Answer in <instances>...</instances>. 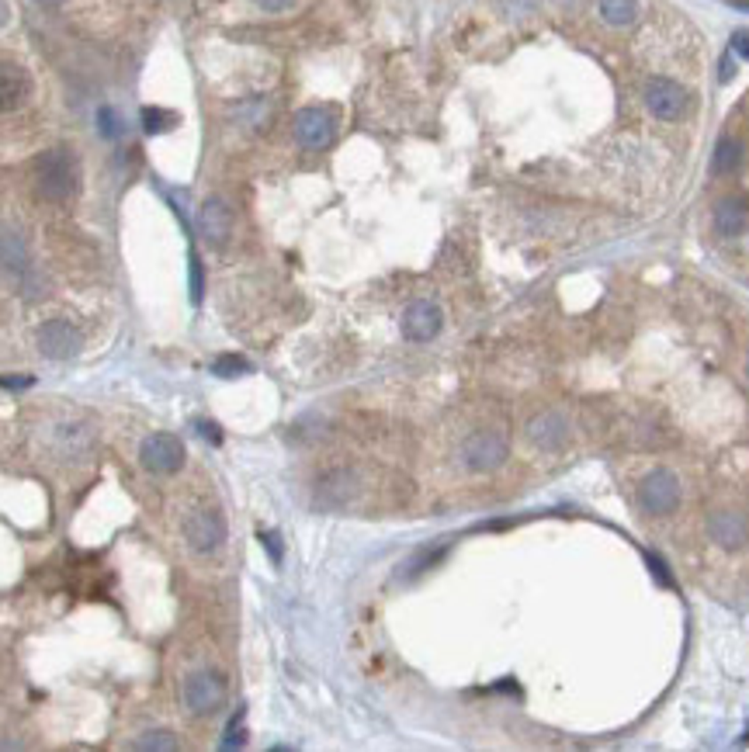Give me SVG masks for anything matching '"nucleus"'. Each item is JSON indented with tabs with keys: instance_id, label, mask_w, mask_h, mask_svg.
<instances>
[{
	"instance_id": "nucleus-1",
	"label": "nucleus",
	"mask_w": 749,
	"mask_h": 752,
	"mask_svg": "<svg viewBox=\"0 0 749 752\" xmlns=\"http://www.w3.org/2000/svg\"><path fill=\"white\" fill-rule=\"evenodd\" d=\"M36 187L45 202H70L80 187V163L67 146L45 149L36 160Z\"/></svg>"
},
{
	"instance_id": "nucleus-2",
	"label": "nucleus",
	"mask_w": 749,
	"mask_h": 752,
	"mask_svg": "<svg viewBox=\"0 0 749 752\" xmlns=\"http://www.w3.org/2000/svg\"><path fill=\"white\" fill-rule=\"evenodd\" d=\"M642 101L659 122H680L690 111V94L670 76H649L642 83Z\"/></svg>"
},
{
	"instance_id": "nucleus-3",
	"label": "nucleus",
	"mask_w": 749,
	"mask_h": 752,
	"mask_svg": "<svg viewBox=\"0 0 749 752\" xmlns=\"http://www.w3.org/2000/svg\"><path fill=\"white\" fill-rule=\"evenodd\" d=\"M462 462L468 471H497L506 462V437L493 427L472 430L462 440Z\"/></svg>"
},
{
	"instance_id": "nucleus-4",
	"label": "nucleus",
	"mask_w": 749,
	"mask_h": 752,
	"mask_svg": "<svg viewBox=\"0 0 749 752\" xmlns=\"http://www.w3.org/2000/svg\"><path fill=\"white\" fill-rule=\"evenodd\" d=\"M337 125H340V118H337L333 107L326 105L302 107L295 115V143L302 146V149L320 153V149H326V146L337 139Z\"/></svg>"
},
{
	"instance_id": "nucleus-5",
	"label": "nucleus",
	"mask_w": 749,
	"mask_h": 752,
	"mask_svg": "<svg viewBox=\"0 0 749 752\" xmlns=\"http://www.w3.org/2000/svg\"><path fill=\"white\" fill-rule=\"evenodd\" d=\"M226 704V680L215 669H198L184 680V708L191 715L209 717Z\"/></svg>"
},
{
	"instance_id": "nucleus-6",
	"label": "nucleus",
	"mask_w": 749,
	"mask_h": 752,
	"mask_svg": "<svg viewBox=\"0 0 749 752\" xmlns=\"http://www.w3.org/2000/svg\"><path fill=\"white\" fill-rule=\"evenodd\" d=\"M226 517L215 510V506H202V510H195L187 520H184V541H187V548L191 551H198V555H212L222 548V541H226Z\"/></svg>"
},
{
	"instance_id": "nucleus-7",
	"label": "nucleus",
	"mask_w": 749,
	"mask_h": 752,
	"mask_svg": "<svg viewBox=\"0 0 749 752\" xmlns=\"http://www.w3.org/2000/svg\"><path fill=\"white\" fill-rule=\"evenodd\" d=\"M639 503L649 517H670L680 506V482L673 471L666 468H656L649 471L639 486Z\"/></svg>"
},
{
	"instance_id": "nucleus-8",
	"label": "nucleus",
	"mask_w": 749,
	"mask_h": 752,
	"mask_svg": "<svg viewBox=\"0 0 749 752\" xmlns=\"http://www.w3.org/2000/svg\"><path fill=\"white\" fill-rule=\"evenodd\" d=\"M139 462L153 475H174L184 465V444L174 433H149L139 447Z\"/></svg>"
},
{
	"instance_id": "nucleus-9",
	"label": "nucleus",
	"mask_w": 749,
	"mask_h": 752,
	"mask_svg": "<svg viewBox=\"0 0 749 752\" xmlns=\"http://www.w3.org/2000/svg\"><path fill=\"white\" fill-rule=\"evenodd\" d=\"M357 493H361V482H357V475L351 468H330L316 482V506H323V510H347V506H355Z\"/></svg>"
},
{
	"instance_id": "nucleus-10",
	"label": "nucleus",
	"mask_w": 749,
	"mask_h": 752,
	"mask_svg": "<svg viewBox=\"0 0 749 752\" xmlns=\"http://www.w3.org/2000/svg\"><path fill=\"white\" fill-rule=\"evenodd\" d=\"M708 537H712L718 548L725 551H736L749 541V517L743 510H732V506H718L708 513Z\"/></svg>"
},
{
	"instance_id": "nucleus-11",
	"label": "nucleus",
	"mask_w": 749,
	"mask_h": 752,
	"mask_svg": "<svg viewBox=\"0 0 749 752\" xmlns=\"http://www.w3.org/2000/svg\"><path fill=\"white\" fill-rule=\"evenodd\" d=\"M38 351L52 360H67L80 351V333L70 320H49L38 326Z\"/></svg>"
},
{
	"instance_id": "nucleus-12",
	"label": "nucleus",
	"mask_w": 749,
	"mask_h": 752,
	"mask_svg": "<svg viewBox=\"0 0 749 752\" xmlns=\"http://www.w3.org/2000/svg\"><path fill=\"white\" fill-rule=\"evenodd\" d=\"M198 233H202V240L212 250H222L229 243V236H233V209L222 198H209L198 209Z\"/></svg>"
},
{
	"instance_id": "nucleus-13",
	"label": "nucleus",
	"mask_w": 749,
	"mask_h": 752,
	"mask_svg": "<svg viewBox=\"0 0 749 752\" xmlns=\"http://www.w3.org/2000/svg\"><path fill=\"white\" fill-rule=\"evenodd\" d=\"M524 433H528V440L535 444L538 451H559L570 440V423L555 409H545V413H538V416L528 420Z\"/></svg>"
},
{
	"instance_id": "nucleus-14",
	"label": "nucleus",
	"mask_w": 749,
	"mask_h": 752,
	"mask_svg": "<svg viewBox=\"0 0 749 752\" xmlns=\"http://www.w3.org/2000/svg\"><path fill=\"white\" fill-rule=\"evenodd\" d=\"M441 309L434 305V302H413L406 313H402V333H406V340H413V344H427L434 340L437 333H441Z\"/></svg>"
},
{
	"instance_id": "nucleus-15",
	"label": "nucleus",
	"mask_w": 749,
	"mask_h": 752,
	"mask_svg": "<svg viewBox=\"0 0 749 752\" xmlns=\"http://www.w3.org/2000/svg\"><path fill=\"white\" fill-rule=\"evenodd\" d=\"M32 94V76L25 67L11 63V59H0V115L4 111H14L28 101Z\"/></svg>"
},
{
	"instance_id": "nucleus-16",
	"label": "nucleus",
	"mask_w": 749,
	"mask_h": 752,
	"mask_svg": "<svg viewBox=\"0 0 749 752\" xmlns=\"http://www.w3.org/2000/svg\"><path fill=\"white\" fill-rule=\"evenodd\" d=\"M32 271V257H28V243L14 233V229H0V274L11 278H25Z\"/></svg>"
},
{
	"instance_id": "nucleus-17",
	"label": "nucleus",
	"mask_w": 749,
	"mask_h": 752,
	"mask_svg": "<svg viewBox=\"0 0 749 752\" xmlns=\"http://www.w3.org/2000/svg\"><path fill=\"white\" fill-rule=\"evenodd\" d=\"M746 218H749V202L743 194H725L714 205V229L721 236H739L746 229Z\"/></svg>"
},
{
	"instance_id": "nucleus-18",
	"label": "nucleus",
	"mask_w": 749,
	"mask_h": 752,
	"mask_svg": "<svg viewBox=\"0 0 749 752\" xmlns=\"http://www.w3.org/2000/svg\"><path fill=\"white\" fill-rule=\"evenodd\" d=\"M52 444H56V451H60V455H67V458H80V455H87V451H91L94 433H91V427H84V423H60V427L52 430Z\"/></svg>"
},
{
	"instance_id": "nucleus-19",
	"label": "nucleus",
	"mask_w": 749,
	"mask_h": 752,
	"mask_svg": "<svg viewBox=\"0 0 749 752\" xmlns=\"http://www.w3.org/2000/svg\"><path fill=\"white\" fill-rule=\"evenodd\" d=\"M746 163V143L736 139V136H721L718 146H714L712 156V170L718 178H729V174H739Z\"/></svg>"
},
{
	"instance_id": "nucleus-20",
	"label": "nucleus",
	"mask_w": 749,
	"mask_h": 752,
	"mask_svg": "<svg viewBox=\"0 0 749 752\" xmlns=\"http://www.w3.org/2000/svg\"><path fill=\"white\" fill-rule=\"evenodd\" d=\"M601 18L614 28H628L639 18V0H597Z\"/></svg>"
},
{
	"instance_id": "nucleus-21",
	"label": "nucleus",
	"mask_w": 749,
	"mask_h": 752,
	"mask_svg": "<svg viewBox=\"0 0 749 752\" xmlns=\"http://www.w3.org/2000/svg\"><path fill=\"white\" fill-rule=\"evenodd\" d=\"M267 111H271L267 98H250V101H243V105L233 107V118H236L243 129H257V125H264Z\"/></svg>"
},
{
	"instance_id": "nucleus-22",
	"label": "nucleus",
	"mask_w": 749,
	"mask_h": 752,
	"mask_svg": "<svg viewBox=\"0 0 749 752\" xmlns=\"http://www.w3.org/2000/svg\"><path fill=\"white\" fill-rule=\"evenodd\" d=\"M178 125V115L167 111V107H143V129L149 136H160V132H171Z\"/></svg>"
},
{
	"instance_id": "nucleus-23",
	"label": "nucleus",
	"mask_w": 749,
	"mask_h": 752,
	"mask_svg": "<svg viewBox=\"0 0 749 752\" xmlns=\"http://www.w3.org/2000/svg\"><path fill=\"white\" fill-rule=\"evenodd\" d=\"M247 371H250V360L240 358V354H222V358L212 360V375H219V378H240Z\"/></svg>"
},
{
	"instance_id": "nucleus-24",
	"label": "nucleus",
	"mask_w": 749,
	"mask_h": 752,
	"mask_svg": "<svg viewBox=\"0 0 749 752\" xmlns=\"http://www.w3.org/2000/svg\"><path fill=\"white\" fill-rule=\"evenodd\" d=\"M136 749H178V739L171 732H146L136 739Z\"/></svg>"
},
{
	"instance_id": "nucleus-25",
	"label": "nucleus",
	"mask_w": 749,
	"mask_h": 752,
	"mask_svg": "<svg viewBox=\"0 0 749 752\" xmlns=\"http://www.w3.org/2000/svg\"><path fill=\"white\" fill-rule=\"evenodd\" d=\"M538 4L541 0H499V11L506 14V18H528V14H535Z\"/></svg>"
},
{
	"instance_id": "nucleus-26",
	"label": "nucleus",
	"mask_w": 749,
	"mask_h": 752,
	"mask_svg": "<svg viewBox=\"0 0 749 752\" xmlns=\"http://www.w3.org/2000/svg\"><path fill=\"white\" fill-rule=\"evenodd\" d=\"M98 129H101L105 139H118L122 125H118V115H115L111 107H101V111H98Z\"/></svg>"
},
{
	"instance_id": "nucleus-27",
	"label": "nucleus",
	"mask_w": 749,
	"mask_h": 752,
	"mask_svg": "<svg viewBox=\"0 0 749 752\" xmlns=\"http://www.w3.org/2000/svg\"><path fill=\"white\" fill-rule=\"evenodd\" d=\"M243 739H247V735H243V711H236V715H233V721H229V728H226V739H222V746H226V749H236Z\"/></svg>"
},
{
	"instance_id": "nucleus-28",
	"label": "nucleus",
	"mask_w": 749,
	"mask_h": 752,
	"mask_svg": "<svg viewBox=\"0 0 749 752\" xmlns=\"http://www.w3.org/2000/svg\"><path fill=\"white\" fill-rule=\"evenodd\" d=\"M441 551H444V548H427V551H420V555H417V558H413V562L406 566V573H410V575H413V573H424L430 562H437V558H441Z\"/></svg>"
},
{
	"instance_id": "nucleus-29",
	"label": "nucleus",
	"mask_w": 749,
	"mask_h": 752,
	"mask_svg": "<svg viewBox=\"0 0 749 752\" xmlns=\"http://www.w3.org/2000/svg\"><path fill=\"white\" fill-rule=\"evenodd\" d=\"M732 52H736V56H743V59H749V32L746 28L732 36Z\"/></svg>"
},
{
	"instance_id": "nucleus-30",
	"label": "nucleus",
	"mask_w": 749,
	"mask_h": 752,
	"mask_svg": "<svg viewBox=\"0 0 749 752\" xmlns=\"http://www.w3.org/2000/svg\"><path fill=\"white\" fill-rule=\"evenodd\" d=\"M260 11H271V14H278V11H288L295 0H253Z\"/></svg>"
},
{
	"instance_id": "nucleus-31",
	"label": "nucleus",
	"mask_w": 749,
	"mask_h": 752,
	"mask_svg": "<svg viewBox=\"0 0 749 752\" xmlns=\"http://www.w3.org/2000/svg\"><path fill=\"white\" fill-rule=\"evenodd\" d=\"M645 558H649V566H652V575L659 579V582H670V575H666V569H663V562L652 555V551H645Z\"/></svg>"
},
{
	"instance_id": "nucleus-32",
	"label": "nucleus",
	"mask_w": 749,
	"mask_h": 752,
	"mask_svg": "<svg viewBox=\"0 0 749 752\" xmlns=\"http://www.w3.org/2000/svg\"><path fill=\"white\" fill-rule=\"evenodd\" d=\"M198 430H202V437H205V440H212V444H219V440H222V433H219V427H215V423H205V420H202V423H198Z\"/></svg>"
},
{
	"instance_id": "nucleus-33",
	"label": "nucleus",
	"mask_w": 749,
	"mask_h": 752,
	"mask_svg": "<svg viewBox=\"0 0 749 752\" xmlns=\"http://www.w3.org/2000/svg\"><path fill=\"white\" fill-rule=\"evenodd\" d=\"M264 544H267L271 558H275V562H282V544H278V534H264Z\"/></svg>"
},
{
	"instance_id": "nucleus-34",
	"label": "nucleus",
	"mask_w": 749,
	"mask_h": 752,
	"mask_svg": "<svg viewBox=\"0 0 749 752\" xmlns=\"http://www.w3.org/2000/svg\"><path fill=\"white\" fill-rule=\"evenodd\" d=\"M718 76H721V80H732V76H736V63H732V56H721Z\"/></svg>"
},
{
	"instance_id": "nucleus-35",
	"label": "nucleus",
	"mask_w": 749,
	"mask_h": 752,
	"mask_svg": "<svg viewBox=\"0 0 749 752\" xmlns=\"http://www.w3.org/2000/svg\"><path fill=\"white\" fill-rule=\"evenodd\" d=\"M38 4H42V7H60L63 0H38Z\"/></svg>"
},
{
	"instance_id": "nucleus-36",
	"label": "nucleus",
	"mask_w": 749,
	"mask_h": 752,
	"mask_svg": "<svg viewBox=\"0 0 749 752\" xmlns=\"http://www.w3.org/2000/svg\"><path fill=\"white\" fill-rule=\"evenodd\" d=\"M559 4H562V7H572V4H576V0H559Z\"/></svg>"
},
{
	"instance_id": "nucleus-37",
	"label": "nucleus",
	"mask_w": 749,
	"mask_h": 752,
	"mask_svg": "<svg viewBox=\"0 0 749 752\" xmlns=\"http://www.w3.org/2000/svg\"><path fill=\"white\" fill-rule=\"evenodd\" d=\"M0 25H4V4H0Z\"/></svg>"
},
{
	"instance_id": "nucleus-38",
	"label": "nucleus",
	"mask_w": 749,
	"mask_h": 752,
	"mask_svg": "<svg viewBox=\"0 0 749 752\" xmlns=\"http://www.w3.org/2000/svg\"><path fill=\"white\" fill-rule=\"evenodd\" d=\"M746 378H749V358H746Z\"/></svg>"
}]
</instances>
